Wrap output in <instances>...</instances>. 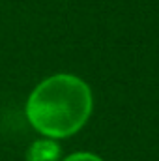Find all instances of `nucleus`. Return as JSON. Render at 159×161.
<instances>
[{"instance_id":"f03ea898","label":"nucleus","mask_w":159,"mask_h":161,"mask_svg":"<svg viewBox=\"0 0 159 161\" xmlns=\"http://www.w3.org/2000/svg\"><path fill=\"white\" fill-rule=\"evenodd\" d=\"M60 144L54 139H40L30 144L26 150V161H58L60 159Z\"/></svg>"},{"instance_id":"7ed1b4c3","label":"nucleus","mask_w":159,"mask_h":161,"mask_svg":"<svg viewBox=\"0 0 159 161\" xmlns=\"http://www.w3.org/2000/svg\"><path fill=\"white\" fill-rule=\"evenodd\" d=\"M62 161H103V159L99 156H96V154H90V152H77V154L68 156Z\"/></svg>"},{"instance_id":"f257e3e1","label":"nucleus","mask_w":159,"mask_h":161,"mask_svg":"<svg viewBox=\"0 0 159 161\" xmlns=\"http://www.w3.org/2000/svg\"><path fill=\"white\" fill-rule=\"evenodd\" d=\"M94 107L92 90L71 73H56L43 79L26 101L30 125L47 139L75 135L88 122Z\"/></svg>"}]
</instances>
